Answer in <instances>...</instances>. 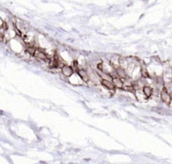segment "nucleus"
Segmentation results:
<instances>
[{
  "label": "nucleus",
  "instance_id": "f03ea898",
  "mask_svg": "<svg viewBox=\"0 0 172 164\" xmlns=\"http://www.w3.org/2000/svg\"><path fill=\"white\" fill-rule=\"evenodd\" d=\"M114 69L115 70L117 76L121 78V79H125L128 76V74H126L125 69L123 67H122L121 66H114Z\"/></svg>",
  "mask_w": 172,
  "mask_h": 164
},
{
  "label": "nucleus",
  "instance_id": "7ed1b4c3",
  "mask_svg": "<svg viewBox=\"0 0 172 164\" xmlns=\"http://www.w3.org/2000/svg\"><path fill=\"white\" fill-rule=\"evenodd\" d=\"M77 73L78 76L80 77V78L84 82H88L89 81V77L88 73H87V72L85 69H83V68L79 69L78 68L77 70Z\"/></svg>",
  "mask_w": 172,
  "mask_h": 164
},
{
  "label": "nucleus",
  "instance_id": "39448f33",
  "mask_svg": "<svg viewBox=\"0 0 172 164\" xmlns=\"http://www.w3.org/2000/svg\"><path fill=\"white\" fill-rule=\"evenodd\" d=\"M100 83L102 86L106 88L107 89L110 90V91H114L115 90L116 87H114V85L112 81H109V80H101Z\"/></svg>",
  "mask_w": 172,
  "mask_h": 164
},
{
  "label": "nucleus",
  "instance_id": "20e7f679",
  "mask_svg": "<svg viewBox=\"0 0 172 164\" xmlns=\"http://www.w3.org/2000/svg\"><path fill=\"white\" fill-rule=\"evenodd\" d=\"M61 72L62 74L64 75L66 77H70L73 74L74 70L73 68L71 66H69L68 65L65 64L63 67L61 68Z\"/></svg>",
  "mask_w": 172,
  "mask_h": 164
},
{
  "label": "nucleus",
  "instance_id": "f257e3e1",
  "mask_svg": "<svg viewBox=\"0 0 172 164\" xmlns=\"http://www.w3.org/2000/svg\"><path fill=\"white\" fill-rule=\"evenodd\" d=\"M160 97L163 103H165V104L169 105L170 101H171V95L169 93L167 92V90L165 89L164 87H163L161 91L160 92Z\"/></svg>",
  "mask_w": 172,
  "mask_h": 164
},
{
  "label": "nucleus",
  "instance_id": "423d86ee",
  "mask_svg": "<svg viewBox=\"0 0 172 164\" xmlns=\"http://www.w3.org/2000/svg\"><path fill=\"white\" fill-rule=\"evenodd\" d=\"M112 82L114 85V87L119 89H122L124 87V82L121 78L119 77H114L112 78Z\"/></svg>",
  "mask_w": 172,
  "mask_h": 164
},
{
  "label": "nucleus",
  "instance_id": "0eeeda50",
  "mask_svg": "<svg viewBox=\"0 0 172 164\" xmlns=\"http://www.w3.org/2000/svg\"><path fill=\"white\" fill-rule=\"evenodd\" d=\"M142 91L146 98H149L153 94V89L150 86L146 85L142 88Z\"/></svg>",
  "mask_w": 172,
  "mask_h": 164
}]
</instances>
